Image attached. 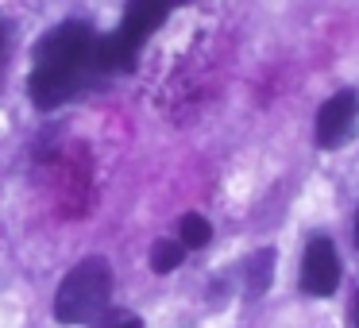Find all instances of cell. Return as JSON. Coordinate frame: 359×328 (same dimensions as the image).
Returning <instances> with one entry per match:
<instances>
[{"instance_id": "6", "label": "cell", "mask_w": 359, "mask_h": 328, "mask_svg": "<svg viewBox=\"0 0 359 328\" xmlns=\"http://www.w3.org/2000/svg\"><path fill=\"white\" fill-rule=\"evenodd\" d=\"M182 259H186V243H182V240H158L155 247H151V271L170 274Z\"/></svg>"}, {"instance_id": "9", "label": "cell", "mask_w": 359, "mask_h": 328, "mask_svg": "<svg viewBox=\"0 0 359 328\" xmlns=\"http://www.w3.org/2000/svg\"><path fill=\"white\" fill-rule=\"evenodd\" d=\"M351 320H355V328H359V294H355V313H351Z\"/></svg>"}, {"instance_id": "4", "label": "cell", "mask_w": 359, "mask_h": 328, "mask_svg": "<svg viewBox=\"0 0 359 328\" xmlns=\"http://www.w3.org/2000/svg\"><path fill=\"white\" fill-rule=\"evenodd\" d=\"M340 286V255L328 235H313L302 255V289L309 297H332Z\"/></svg>"}, {"instance_id": "11", "label": "cell", "mask_w": 359, "mask_h": 328, "mask_svg": "<svg viewBox=\"0 0 359 328\" xmlns=\"http://www.w3.org/2000/svg\"><path fill=\"white\" fill-rule=\"evenodd\" d=\"M355 247H359V212H355Z\"/></svg>"}, {"instance_id": "2", "label": "cell", "mask_w": 359, "mask_h": 328, "mask_svg": "<svg viewBox=\"0 0 359 328\" xmlns=\"http://www.w3.org/2000/svg\"><path fill=\"white\" fill-rule=\"evenodd\" d=\"M189 0H128L124 20L112 35H97V66L101 74H116V70H132L140 58L143 43L163 27V20L174 8H182Z\"/></svg>"}, {"instance_id": "8", "label": "cell", "mask_w": 359, "mask_h": 328, "mask_svg": "<svg viewBox=\"0 0 359 328\" xmlns=\"http://www.w3.org/2000/svg\"><path fill=\"white\" fill-rule=\"evenodd\" d=\"M271 263H274V251H259V255L248 263V274H251L248 289L251 294H263L266 289V282H271Z\"/></svg>"}, {"instance_id": "10", "label": "cell", "mask_w": 359, "mask_h": 328, "mask_svg": "<svg viewBox=\"0 0 359 328\" xmlns=\"http://www.w3.org/2000/svg\"><path fill=\"white\" fill-rule=\"evenodd\" d=\"M120 328H143V324H140V320H128V324H120Z\"/></svg>"}, {"instance_id": "5", "label": "cell", "mask_w": 359, "mask_h": 328, "mask_svg": "<svg viewBox=\"0 0 359 328\" xmlns=\"http://www.w3.org/2000/svg\"><path fill=\"white\" fill-rule=\"evenodd\" d=\"M355 120H359V97L351 93V89L328 97V101L320 104V112H317V147H325V151L340 147V143L351 135Z\"/></svg>"}, {"instance_id": "3", "label": "cell", "mask_w": 359, "mask_h": 328, "mask_svg": "<svg viewBox=\"0 0 359 328\" xmlns=\"http://www.w3.org/2000/svg\"><path fill=\"white\" fill-rule=\"evenodd\" d=\"M109 294H112L109 259H101V255L81 259L62 278V286L55 294V320H62V324H86V320H93L109 305Z\"/></svg>"}, {"instance_id": "1", "label": "cell", "mask_w": 359, "mask_h": 328, "mask_svg": "<svg viewBox=\"0 0 359 328\" xmlns=\"http://www.w3.org/2000/svg\"><path fill=\"white\" fill-rule=\"evenodd\" d=\"M104 78L97 66V35L81 20L50 27L35 47V66L27 78V93L39 109H58L74 101L86 86Z\"/></svg>"}, {"instance_id": "7", "label": "cell", "mask_w": 359, "mask_h": 328, "mask_svg": "<svg viewBox=\"0 0 359 328\" xmlns=\"http://www.w3.org/2000/svg\"><path fill=\"white\" fill-rule=\"evenodd\" d=\"M178 235H182V243H186V247H205V243L212 240V228H209V220H205V217L186 212V217H182V224H178Z\"/></svg>"}]
</instances>
